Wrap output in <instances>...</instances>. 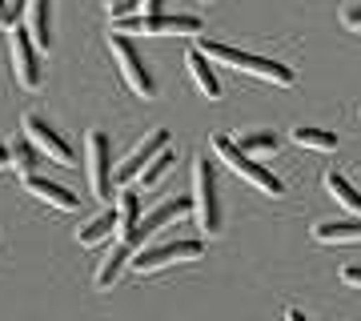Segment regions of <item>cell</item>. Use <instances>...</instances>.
<instances>
[{
  "instance_id": "ac0fdd59",
  "label": "cell",
  "mask_w": 361,
  "mask_h": 321,
  "mask_svg": "<svg viewBox=\"0 0 361 321\" xmlns=\"http://www.w3.org/2000/svg\"><path fill=\"white\" fill-rule=\"evenodd\" d=\"M129 261H133V249H129L125 241H116L113 249L104 253V261L97 265V277H92V281H97V289H109V285H113L116 277H121V269H125Z\"/></svg>"
},
{
  "instance_id": "484cf974",
  "label": "cell",
  "mask_w": 361,
  "mask_h": 321,
  "mask_svg": "<svg viewBox=\"0 0 361 321\" xmlns=\"http://www.w3.org/2000/svg\"><path fill=\"white\" fill-rule=\"evenodd\" d=\"M341 281L357 285V289H361V265H345V269H341Z\"/></svg>"
},
{
  "instance_id": "9c48e42d",
  "label": "cell",
  "mask_w": 361,
  "mask_h": 321,
  "mask_svg": "<svg viewBox=\"0 0 361 321\" xmlns=\"http://www.w3.org/2000/svg\"><path fill=\"white\" fill-rule=\"evenodd\" d=\"M193 213V197H169V201H161L157 209H149L141 217V225H137V233L129 237V249L137 253L145 245V237H153V233L169 229V225H177V221H185Z\"/></svg>"
},
{
  "instance_id": "d4e9b609",
  "label": "cell",
  "mask_w": 361,
  "mask_h": 321,
  "mask_svg": "<svg viewBox=\"0 0 361 321\" xmlns=\"http://www.w3.org/2000/svg\"><path fill=\"white\" fill-rule=\"evenodd\" d=\"M341 25H345L349 32H361V4H349L345 13H341Z\"/></svg>"
},
{
  "instance_id": "d6986e66",
  "label": "cell",
  "mask_w": 361,
  "mask_h": 321,
  "mask_svg": "<svg viewBox=\"0 0 361 321\" xmlns=\"http://www.w3.org/2000/svg\"><path fill=\"white\" fill-rule=\"evenodd\" d=\"M116 233V209H104L101 217H92L89 225H80L77 229V241L89 249V245H101V241H109Z\"/></svg>"
},
{
  "instance_id": "30bf717a",
  "label": "cell",
  "mask_w": 361,
  "mask_h": 321,
  "mask_svg": "<svg viewBox=\"0 0 361 321\" xmlns=\"http://www.w3.org/2000/svg\"><path fill=\"white\" fill-rule=\"evenodd\" d=\"M8 52H13L16 85L25 92H37L40 89V56H37V44H32V37H28L25 28H13L8 32Z\"/></svg>"
},
{
  "instance_id": "3957f363",
  "label": "cell",
  "mask_w": 361,
  "mask_h": 321,
  "mask_svg": "<svg viewBox=\"0 0 361 321\" xmlns=\"http://www.w3.org/2000/svg\"><path fill=\"white\" fill-rule=\"evenodd\" d=\"M193 213L201 233H221V201H217V177H213V165H209L205 153H197L193 161Z\"/></svg>"
},
{
  "instance_id": "44dd1931",
  "label": "cell",
  "mask_w": 361,
  "mask_h": 321,
  "mask_svg": "<svg viewBox=\"0 0 361 321\" xmlns=\"http://www.w3.org/2000/svg\"><path fill=\"white\" fill-rule=\"evenodd\" d=\"M8 153H13V169L20 173V181L25 177H37V161H40V153H37V145L28 141L25 133L16 137L13 145H8Z\"/></svg>"
},
{
  "instance_id": "2e32d148",
  "label": "cell",
  "mask_w": 361,
  "mask_h": 321,
  "mask_svg": "<svg viewBox=\"0 0 361 321\" xmlns=\"http://www.w3.org/2000/svg\"><path fill=\"white\" fill-rule=\"evenodd\" d=\"M313 241H322V245H353V241H361V217L317 221V225H313Z\"/></svg>"
},
{
  "instance_id": "83f0119b",
  "label": "cell",
  "mask_w": 361,
  "mask_h": 321,
  "mask_svg": "<svg viewBox=\"0 0 361 321\" xmlns=\"http://www.w3.org/2000/svg\"><path fill=\"white\" fill-rule=\"evenodd\" d=\"M285 321H310V317H305L301 309H285Z\"/></svg>"
},
{
  "instance_id": "ba28073f",
  "label": "cell",
  "mask_w": 361,
  "mask_h": 321,
  "mask_svg": "<svg viewBox=\"0 0 361 321\" xmlns=\"http://www.w3.org/2000/svg\"><path fill=\"white\" fill-rule=\"evenodd\" d=\"M85 157H89V189L97 201H113V157H109V137L101 128H92L85 141Z\"/></svg>"
},
{
  "instance_id": "8992f818",
  "label": "cell",
  "mask_w": 361,
  "mask_h": 321,
  "mask_svg": "<svg viewBox=\"0 0 361 321\" xmlns=\"http://www.w3.org/2000/svg\"><path fill=\"white\" fill-rule=\"evenodd\" d=\"M205 253V241H165V245H141L137 253H133L129 269L133 273H157L165 269V265H177V261H197V257Z\"/></svg>"
},
{
  "instance_id": "6da1fadb",
  "label": "cell",
  "mask_w": 361,
  "mask_h": 321,
  "mask_svg": "<svg viewBox=\"0 0 361 321\" xmlns=\"http://www.w3.org/2000/svg\"><path fill=\"white\" fill-rule=\"evenodd\" d=\"M197 49L205 52L209 61H221L229 64V68H241V73H249V77L257 80H269V85H277V89H293V68L281 61H273V56H257V52H245V49H233V44H225V40H201Z\"/></svg>"
},
{
  "instance_id": "5bb4252c",
  "label": "cell",
  "mask_w": 361,
  "mask_h": 321,
  "mask_svg": "<svg viewBox=\"0 0 361 321\" xmlns=\"http://www.w3.org/2000/svg\"><path fill=\"white\" fill-rule=\"evenodd\" d=\"M25 32L32 37L37 49H49L52 44V4H44V0L25 4Z\"/></svg>"
},
{
  "instance_id": "277c9868",
  "label": "cell",
  "mask_w": 361,
  "mask_h": 321,
  "mask_svg": "<svg viewBox=\"0 0 361 321\" xmlns=\"http://www.w3.org/2000/svg\"><path fill=\"white\" fill-rule=\"evenodd\" d=\"M116 37H201V20L185 13H161V16H133L125 25H113Z\"/></svg>"
},
{
  "instance_id": "603a6c76",
  "label": "cell",
  "mask_w": 361,
  "mask_h": 321,
  "mask_svg": "<svg viewBox=\"0 0 361 321\" xmlns=\"http://www.w3.org/2000/svg\"><path fill=\"white\" fill-rule=\"evenodd\" d=\"M173 161H177V153H173V145H169L165 153H161V157H157V161H153V165H149V169H145V173H141V181H137V185H141V189H153L157 181L165 177L169 169H173Z\"/></svg>"
},
{
  "instance_id": "cb8c5ba5",
  "label": "cell",
  "mask_w": 361,
  "mask_h": 321,
  "mask_svg": "<svg viewBox=\"0 0 361 321\" xmlns=\"http://www.w3.org/2000/svg\"><path fill=\"white\" fill-rule=\"evenodd\" d=\"M20 16H25V4H8V0H0V25L8 28V32L16 28V20H20Z\"/></svg>"
},
{
  "instance_id": "ffe728a7",
  "label": "cell",
  "mask_w": 361,
  "mask_h": 321,
  "mask_svg": "<svg viewBox=\"0 0 361 321\" xmlns=\"http://www.w3.org/2000/svg\"><path fill=\"white\" fill-rule=\"evenodd\" d=\"M301 149H317V153H334L337 149V133H329V128H313V125H297L293 133H289Z\"/></svg>"
},
{
  "instance_id": "52a82bcc",
  "label": "cell",
  "mask_w": 361,
  "mask_h": 321,
  "mask_svg": "<svg viewBox=\"0 0 361 321\" xmlns=\"http://www.w3.org/2000/svg\"><path fill=\"white\" fill-rule=\"evenodd\" d=\"M165 149H169V128H153V133H149V137H145V141L113 169V185H121V189L137 185V181H141V173L153 165L157 157L165 153Z\"/></svg>"
},
{
  "instance_id": "7a4b0ae2",
  "label": "cell",
  "mask_w": 361,
  "mask_h": 321,
  "mask_svg": "<svg viewBox=\"0 0 361 321\" xmlns=\"http://www.w3.org/2000/svg\"><path fill=\"white\" fill-rule=\"evenodd\" d=\"M213 153H217V161L221 165H229L237 177H245L253 189H261V193H269V197H281L285 193V185H281V177L273 173V169H265L261 161H253V157H245L237 145H233V137H225V133H217L213 137Z\"/></svg>"
},
{
  "instance_id": "7402d4cb",
  "label": "cell",
  "mask_w": 361,
  "mask_h": 321,
  "mask_svg": "<svg viewBox=\"0 0 361 321\" xmlns=\"http://www.w3.org/2000/svg\"><path fill=\"white\" fill-rule=\"evenodd\" d=\"M233 145H237L245 157H253V153H273V149L281 145V137H277V133H269V128H253V133L233 137Z\"/></svg>"
},
{
  "instance_id": "4fadbf2b",
  "label": "cell",
  "mask_w": 361,
  "mask_h": 321,
  "mask_svg": "<svg viewBox=\"0 0 361 321\" xmlns=\"http://www.w3.org/2000/svg\"><path fill=\"white\" fill-rule=\"evenodd\" d=\"M185 68H189V77H193V85L201 89V97H209V101H221V80H217V73H213V61H209L205 52L197 49H189L185 52Z\"/></svg>"
},
{
  "instance_id": "9a60e30c",
  "label": "cell",
  "mask_w": 361,
  "mask_h": 321,
  "mask_svg": "<svg viewBox=\"0 0 361 321\" xmlns=\"http://www.w3.org/2000/svg\"><path fill=\"white\" fill-rule=\"evenodd\" d=\"M141 225V197L133 189H121L116 193V241L129 245V237L137 233Z\"/></svg>"
},
{
  "instance_id": "4316f807",
  "label": "cell",
  "mask_w": 361,
  "mask_h": 321,
  "mask_svg": "<svg viewBox=\"0 0 361 321\" xmlns=\"http://www.w3.org/2000/svg\"><path fill=\"white\" fill-rule=\"evenodd\" d=\"M4 169H13V153H8V145L0 141V173H4Z\"/></svg>"
},
{
  "instance_id": "e0dca14e",
  "label": "cell",
  "mask_w": 361,
  "mask_h": 321,
  "mask_svg": "<svg viewBox=\"0 0 361 321\" xmlns=\"http://www.w3.org/2000/svg\"><path fill=\"white\" fill-rule=\"evenodd\" d=\"M325 189H329V197H334L337 205H345L353 217H361V193H357V185H353L345 173H337V169H325Z\"/></svg>"
},
{
  "instance_id": "8fae6325",
  "label": "cell",
  "mask_w": 361,
  "mask_h": 321,
  "mask_svg": "<svg viewBox=\"0 0 361 321\" xmlns=\"http://www.w3.org/2000/svg\"><path fill=\"white\" fill-rule=\"evenodd\" d=\"M25 137L37 145V153L52 157V161H61V165H73V161H77L73 145H68L65 137H61V133H56V128H52L40 113H25Z\"/></svg>"
},
{
  "instance_id": "7c38bea8",
  "label": "cell",
  "mask_w": 361,
  "mask_h": 321,
  "mask_svg": "<svg viewBox=\"0 0 361 321\" xmlns=\"http://www.w3.org/2000/svg\"><path fill=\"white\" fill-rule=\"evenodd\" d=\"M25 185V193L28 197H37V201H44V205H52V209H77L80 205V197L68 185H61V181H52V177H25L20 181Z\"/></svg>"
},
{
  "instance_id": "5b68a950",
  "label": "cell",
  "mask_w": 361,
  "mask_h": 321,
  "mask_svg": "<svg viewBox=\"0 0 361 321\" xmlns=\"http://www.w3.org/2000/svg\"><path fill=\"white\" fill-rule=\"evenodd\" d=\"M109 49H113V61L116 68H121V77H125V85H129L137 97H145V101H153L157 97V77L149 73V64H145V56L137 52V44H133L129 37H109Z\"/></svg>"
}]
</instances>
